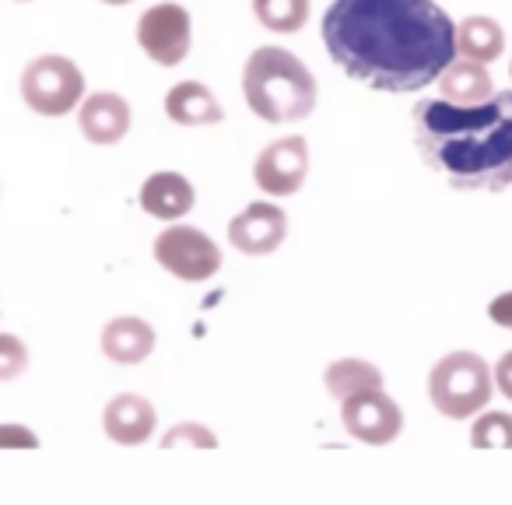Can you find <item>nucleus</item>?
<instances>
[{"mask_svg": "<svg viewBox=\"0 0 512 505\" xmlns=\"http://www.w3.org/2000/svg\"><path fill=\"white\" fill-rule=\"evenodd\" d=\"M474 449H512V414L509 411H477L470 428Z\"/></svg>", "mask_w": 512, "mask_h": 505, "instance_id": "aec40b11", "label": "nucleus"}, {"mask_svg": "<svg viewBox=\"0 0 512 505\" xmlns=\"http://www.w3.org/2000/svg\"><path fill=\"white\" fill-rule=\"evenodd\" d=\"M162 449H218V435L200 421H179L162 435Z\"/></svg>", "mask_w": 512, "mask_h": 505, "instance_id": "412c9836", "label": "nucleus"}, {"mask_svg": "<svg viewBox=\"0 0 512 505\" xmlns=\"http://www.w3.org/2000/svg\"><path fill=\"white\" fill-rule=\"evenodd\" d=\"M141 211L151 214V218L158 221H179L186 218V214L193 211V200H197V193H193V183L183 176V172H151L148 179L141 183Z\"/></svg>", "mask_w": 512, "mask_h": 505, "instance_id": "ddd939ff", "label": "nucleus"}, {"mask_svg": "<svg viewBox=\"0 0 512 505\" xmlns=\"http://www.w3.org/2000/svg\"><path fill=\"white\" fill-rule=\"evenodd\" d=\"M495 95V81L488 74V64L477 60H453L439 74V99L456 102V106H474Z\"/></svg>", "mask_w": 512, "mask_h": 505, "instance_id": "dca6fc26", "label": "nucleus"}, {"mask_svg": "<svg viewBox=\"0 0 512 505\" xmlns=\"http://www.w3.org/2000/svg\"><path fill=\"white\" fill-rule=\"evenodd\" d=\"M102 4H109V8H123V4H130V0H102Z\"/></svg>", "mask_w": 512, "mask_h": 505, "instance_id": "a878e982", "label": "nucleus"}, {"mask_svg": "<svg viewBox=\"0 0 512 505\" xmlns=\"http://www.w3.org/2000/svg\"><path fill=\"white\" fill-rule=\"evenodd\" d=\"M488 320L495 323V327L512 330V288L502 295H495V299L488 302Z\"/></svg>", "mask_w": 512, "mask_h": 505, "instance_id": "b1692460", "label": "nucleus"}, {"mask_svg": "<svg viewBox=\"0 0 512 505\" xmlns=\"http://www.w3.org/2000/svg\"><path fill=\"white\" fill-rule=\"evenodd\" d=\"M323 46L376 92H421L456 60V22L435 0H334Z\"/></svg>", "mask_w": 512, "mask_h": 505, "instance_id": "f257e3e1", "label": "nucleus"}, {"mask_svg": "<svg viewBox=\"0 0 512 505\" xmlns=\"http://www.w3.org/2000/svg\"><path fill=\"white\" fill-rule=\"evenodd\" d=\"M509 78H512V67H509Z\"/></svg>", "mask_w": 512, "mask_h": 505, "instance_id": "cd10ccee", "label": "nucleus"}, {"mask_svg": "<svg viewBox=\"0 0 512 505\" xmlns=\"http://www.w3.org/2000/svg\"><path fill=\"white\" fill-rule=\"evenodd\" d=\"M491 379H495V390L502 393L505 400H512V351H505L502 358L491 369Z\"/></svg>", "mask_w": 512, "mask_h": 505, "instance_id": "393cba45", "label": "nucleus"}, {"mask_svg": "<svg viewBox=\"0 0 512 505\" xmlns=\"http://www.w3.org/2000/svg\"><path fill=\"white\" fill-rule=\"evenodd\" d=\"M29 369V348L18 334H0V383L25 376Z\"/></svg>", "mask_w": 512, "mask_h": 505, "instance_id": "4be33fe9", "label": "nucleus"}, {"mask_svg": "<svg viewBox=\"0 0 512 505\" xmlns=\"http://www.w3.org/2000/svg\"><path fill=\"white\" fill-rule=\"evenodd\" d=\"M411 130L421 162L453 190L498 193L512 183V88L474 106L421 99Z\"/></svg>", "mask_w": 512, "mask_h": 505, "instance_id": "f03ea898", "label": "nucleus"}, {"mask_svg": "<svg viewBox=\"0 0 512 505\" xmlns=\"http://www.w3.org/2000/svg\"><path fill=\"white\" fill-rule=\"evenodd\" d=\"M22 99L39 116H67L85 99V74L64 53H43L22 71Z\"/></svg>", "mask_w": 512, "mask_h": 505, "instance_id": "39448f33", "label": "nucleus"}, {"mask_svg": "<svg viewBox=\"0 0 512 505\" xmlns=\"http://www.w3.org/2000/svg\"><path fill=\"white\" fill-rule=\"evenodd\" d=\"M505 50V32L495 18L488 15H470L456 25V53L463 60H477V64H495Z\"/></svg>", "mask_w": 512, "mask_h": 505, "instance_id": "f3484780", "label": "nucleus"}, {"mask_svg": "<svg viewBox=\"0 0 512 505\" xmlns=\"http://www.w3.org/2000/svg\"><path fill=\"white\" fill-rule=\"evenodd\" d=\"M165 116L179 127H214L225 120V109L204 81H179L165 95Z\"/></svg>", "mask_w": 512, "mask_h": 505, "instance_id": "2eb2a0df", "label": "nucleus"}, {"mask_svg": "<svg viewBox=\"0 0 512 505\" xmlns=\"http://www.w3.org/2000/svg\"><path fill=\"white\" fill-rule=\"evenodd\" d=\"M158 425L155 404L141 393H120L106 404L102 411V432L116 442V446H144Z\"/></svg>", "mask_w": 512, "mask_h": 505, "instance_id": "f8f14e48", "label": "nucleus"}, {"mask_svg": "<svg viewBox=\"0 0 512 505\" xmlns=\"http://www.w3.org/2000/svg\"><path fill=\"white\" fill-rule=\"evenodd\" d=\"M155 260H158V267H165L172 278L186 281V285L211 281L214 274L221 271L218 242L193 225H169L165 232H158Z\"/></svg>", "mask_w": 512, "mask_h": 505, "instance_id": "423d86ee", "label": "nucleus"}, {"mask_svg": "<svg viewBox=\"0 0 512 505\" xmlns=\"http://www.w3.org/2000/svg\"><path fill=\"white\" fill-rule=\"evenodd\" d=\"M495 397V379L477 351H449L428 372V400L449 421H467Z\"/></svg>", "mask_w": 512, "mask_h": 505, "instance_id": "20e7f679", "label": "nucleus"}, {"mask_svg": "<svg viewBox=\"0 0 512 505\" xmlns=\"http://www.w3.org/2000/svg\"><path fill=\"white\" fill-rule=\"evenodd\" d=\"M288 239V214L271 200H253L228 221V242L242 257H271Z\"/></svg>", "mask_w": 512, "mask_h": 505, "instance_id": "9d476101", "label": "nucleus"}, {"mask_svg": "<svg viewBox=\"0 0 512 505\" xmlns=\"http://www.w3.org/2000/svg\"><path fill=\"white\" fill-rule=\"evenodd\" d=\"M0 449H39V435L18 421H4L0 425Z\"/></svg>", "mask_w": 512, "mask_h": 505, "instance_id": "5701e85b", "label": "nucleus"}, {"mask_svg": "<svg viewBox=\"0 0 512 505\" xmlns=\"http://www.w3.org/2000/svg\"><path fill=\"white\" fill-rule=\"evenodd\" d=\"M383 369L365 358H337V362L327 365L323 372V386L334 400H344V397H355V393H365V390H383Z\"/></svg>", "mask_w": 512, "mask_h": 505, "instance_id": "a211bd4d", "label": "nucleus"}, {"mask_svg": "<svg viewBox=\"0 0 512 505\" xmlns=\"http://www.w3.org/2000/svg\"><path fill=\"white\" fill-rule=\"evenodd\" d=\"M341 404V425L351 439L365 442V446H390L404 428V411L393 397L383 390H365L355 397L337 400Z\"/></svg>", "mask_w": 512, "mask_h": 505, "instance_id": "6e6552de", "label": "nucleus"}, {"mask_svg": "<svg viewBox=\"0 0 512 505\" xmlns=\"http://www.w3.org/2000/svg\"><path fill=\"white\" fill-rule=\"evenodd\" d=\"M137 46L144 57L155 60L158 67H179L190 57L193 46V18L183 4L176 0H162L151 4L141 18H137Z\"/></svg>", "mask_w": 512, "mask_h": 505, "instance_id": "0eeeda50", "label": "nucleus"}, {"mask_svg": "<svg viewBox=\"0 0 512 505\" xmlns=\"http://www.w3.org/2000/svg\"><path fill=\"white\" fill-rule=\"evenodd\" d=\"M155 327L141 316H116L102 327V355L116 365H141L155 351Z\"/></svg>", "mask_w": 512, "mask_h": 505, "instance_id": "4468645a", "label": "nucleus"}, {"mask_svg": "<svg viewBox=\"0 0 512 505\" xmlns=\"http://www.w3.org/2000/svg\"><path fill=\"white\" fill-rule=\"evenodd\" d=\"M130 102L116 92H95L88 99L78 102V127L85 134V141L109 148V144H120L130 134Z\"/></svg>", "mask_w": 512, "mask_h": 505, "instance_id": "9b49d317", "label": "nucleus"}, {"mask_svg": "<svg viewBox=\"0 0 512 505\" xmlns=\"http://www.w3.org/2000/svg\"><path fill=\"white\" fill-rule=\"evenodd\" d=\"M18 4H29V0H18Z\"/></svg>", "mask_w": 512, "mask_h": 505, "instance_id": "bb28decb", "label": "nucleus"}, {"mask_svg": "<svg viewBox=\"0 0 512 505\" xmlns=\"http://www.w3.org/2000/svg\"><path fill=\"white\" fill-rule=\"evenodd\" d=\"M242 95L264 123H299L320 102L316 78L285 46H260L242 67Z\"/></svg>", "mask_w": 512, "mask_h": 505, "instance_id": "7ed1b4c3", "label": "nucleus"}, {"mask_svg": "<svg viewBox=\"0 0 512 505\" xmlns=\"http://www.w3.org/2000/svg\"><path fill=\"white\" fill-rule=\"evenodd\" d=\"M253 18L271 32H302L309 22V0H253Z\"/></svg>", "mask_w": 512, "mask_h": 505, "instance_id": "6ab92c4d", "label": "nucleus"}, {"mask_svg": "<svg viewBox=\"0 0 512 505\" xmlns=\"http://www.w3.org/2000/svg\"><path fill=\"white\" fill-rule=\"evenodd\" d=\"M309 176V144L306 137H278L267 144L253 162V183L267 197H292Z\"/></svg>", "mask_w": 512, "mask_h": 505, "instance_id": "1a4fd4ad", "label": "nucleus"}]
</instances>
